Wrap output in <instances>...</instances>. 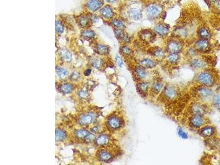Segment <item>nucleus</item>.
<instances>
[{
	"mask_svg": "<svg viewBox=\"0 0 220 165\" xmlns=\"http://www.w3.org/2000/svg\"><path fill=\"white\" fill-rule=\"evenodd\" d=\"M196 50L201 52L207 51L210 48V44L207 39H203L198 40L195 45Z\"/></svg>",
	"mask_w": 220,
	"mask_h": 165,
	"instance_id": "nucleus-3",
	"label": "nucleus"
},
{
	"mask_svg": "<svg viewBox=\"0 0 220 165\" xmlns=\"http://www.w3.org/2000/svg\"><path fill=\"white\" fill-rule=\"evenodd\" d=\"M162 88V85L159 82H155L153 85V89L154 92H159Z\"/></svg>",
	"mask_w": 220,
	"mask_h": 165,
	"instance_id": "nucleus-36",
	"label": "nucleus"
},
{
	"mask_svg": "<svg viewBox=\"0 0 220 165\" xmlns=\"http://www.w3.org/2000/svg\"><path fill=\"white\" fill-rule=\"evenodd\" d=\"M112 24L114 25V26H116L117 28L120 29H123L125 27V26L124 24L119 20H114L112 21Z\"/></svg>",
	"mask_w": 220,
	"mask_h": 165,
	"instance_id": "nucleus-34",
	"label": "nucleus"
},
{
	"mask_svg": "<svg viewBox=\"0 0 220 165\" xmlns=\"http://www.w3.org/2000/svg\"><path fill=\"white\" fill-rule=\"evenodd\" d=\"M88 23H89L88 19L85 16L81 17L79 20V24L81 27H85L87 26Z\"/></svg>",
	"mask_w": 220,
	"mask_h": 165,
	"instance_id": "nucleus-38",
	"label": "nucleus"
},
{
	"mask_svg": "<svg viewBox=\"0 0 220 165\" xmlns=\"http://www.w3.org/2000/svg\"><path fill=\"white\" fill-rule=\"evenodd\" d=\"M103 3L102 0H89L87 3V7L90 11L95 12L100 9Z\"/></svg>",
	"mask_w": 220,
	"mask_h": 165,
	"instance_id": "nucleus-4",
	"label": "nucleus"
},
{
	"mask_svg": "<svg viewBox=\"0 0 220 165\" xmlns=\"http://www.w3.org/2000/svg\"><path fill=\"white\" fill-rule=\"evenodd\" d=\"M128 17L131 19V20H140L141 17H142V13L140 9L137 8H131L129 10L128 12Z\"/></svg>",
	"mask_w": 220,
	"mask_h": 165,
	"instance_id": "nucleus-5",
	"label": "nucleus"
},
{
	"mask_svg": "<svg viewBox=\"0 0 220 165\" xmlns=\"http://www.w3.org/2000/svg\"><path fill=\"white\" fill-rule=\"evenodd\" d=\"M209 1V2L210 3H211V4H214L217 0H208Z\"/></svg>",
	"mask_w": 220,
	"mask_h": 165,
	"instance_id": "nucleus-50",
	"label": "nucleus"
},
{
	"mask_svg": "<svg viewBox=\"0 0 220 165\" xmlns=\"http://www.w3.org/2000/svg\"><path fill=\"white\" fill-rule=\"evenodd\" d=\"M154 55L157 57H162L163 56H164V53L163 51L160 49V48H158V49H156L153 53Z\"/></svg>",
	"mask_w": 220,
	"mask_h": 165,
	"instance_id": "nucleus-41",
	"label": "nucleus"
},
{
	"mask_svg": "<svg viewBox=\"0 0 220 165\" xmlns=\"http://www.w3.org/2000/svg\"><path fill=\"white\" fill-rule=\"evenodd\" d=\"M99 158L102 161L107 162L111 159V155L108 152L102 151L99 154Z\"/></svg>",
	"mask_w": 220,
	"mask_h": 165,
	"instance_id": "nucleus-23",
	"label": "nucleus"
},
{
	"mask_svg": "<svg viewBox=\"0 0 220 165\" xmlns=\"http://www.w3.org/2000/svg\"><path fill=\"white\" fill-rule=\"evenodd\" d=\"M55 29H56V32L59 34L63 33L64 31V26L62 25V24L60 22L57 20L56 21V23H55Z\"/></svg>",
	"mask_w": 220,
	"mask_h": 165,
	"instance_id": "nucleus-31",
	"label": "nucleus"
},
{
	"mask_svg": "<svg viewBox=\"0 0 220 165\" xmlns=\"http://www.w3.org/2000/svg\"><path fill=\"white\" fill-rule=\"evenodd\" d=\"M120 53L124 55H129L131 53L132 51H131V48H129L128 47L123 46L120 48Z\"/></svg>",
	"mask_w": 220,
	"mask_h": 165,
	"instance_id": "nucleus-37",
	"label": "nucleus"
},
{
	"mask_svg": "<svg viewBox=\"0 0 220 165\" xmlns=\"http://www.w3.org/2000/svg\"><path fill=\"white\" fill-rule=\"evenodd\" d=\"M116 62L117 63V65H118L119 67H122L123 65V62L122 61V59H120V58L118 57V56H117L116 57Z\"/></svg>",
	"mask_w": 220,
	"mask_h": 165,
	"instance_id": "nucleus-45",
	"label": "nucleus"
},
{
	"mask_svg": "<svg viewBox=\"0 0 220 165\" xmlns=\"http://www.w3.org/2000/svg\"><path fill=\"white\" fill-rule=\"evenodd\" d=\"M56 72L57 74L61 78L67 77L68 75V71L67 69L63 67H57L56 69Z\"/></svg>",
	"mask_w": 220,
	"mask_h": 165,
	"instance_id": "nucleus-24",
	"label": "nucleus"
},
{
	"mask_svg": "<svg viewBox=\"0 0 220 165\" xmlns=\"http://www.w3.org/2000/svg\"><path fill=\"white\" fill-rule=\"evenodd\" d=\"M141 36L142 39L147 41H150L152 40V38H153L152 34L149 32V31H145L143 32Z\"/></svg>",
	"mask_w": 220,
	"mask_h": 165,
	"instance_id": "nucleus-30",
	"label": "nucleus"
},
{
	"mask_svg": "<svg viewBox=\"0 0 220 165\" xmlns=\"http://www.w3.org/2000/svg\"><path fill=\"white\" fill-rule=\"evenodd\" d=\"M148 88H149V83L146 82H143L140 83L139 86V89H140L141 92H147Z\"/></svg>",
	"mask_w": 220,
	"mask_h": 165,
	"instance_id": "nucleus-35",
	"label": "nucleus"
},
{
	"mask_svg": "<svg viewBox=\"0 0 220 165\" xmlns=\"http://www.w3.org/2000/svg\"><path fill=\"white\" fill-rule=\"evenodd\" d=\"M94 139H95V136L93 134L89 133L85 138V140L87 143H90V142L92 141Z\"/></svg>",
	"mask_w": 220,
	"mask_h": 165,
	"instance_id": "nucleus-43",
	"label": "nucleus"
},
{
	"mask_svg": "<svg viewBox=\"0 0 220 165\" xmlns=\"http://www.w3.org/2000/svg\"><path fill=\"white\" fill-rule=\"evenodd\" d=\"M178 134L180 138L184 139H186L188 138V135L187 133L184 132L183 129H182L181 128H179L178 129Z\"/></svg>",
	"mask_w": 220,
	"mask_h": 165,
	"instance_id": "nucleus-39",
	"label": "nucleus"
},
{
	"mask_svg": "<svg viewBox=\"0 0 220 165\" xmlns=\"http://www.w3.org/2000/svg\"><path fill=\"white\" fill-rule=\"evenodd\" d=\"M135 72H136L138 78H139L140 79H144L146 77V75H147L146 72L143 69V67H142L141 66L138 67L136 68Z\"/></svg>",
	"mask_w": 220,
	"mask_h": 165,
	"instance_id": "nucleus-25",
	"label": "nucleus"
},
{
	"mask_svg": "<svg viewBox=\"0 0 220 165\" xmlns=\"http://www.w3.org/2000/svg\"><path fill=\"white\" fill-rule=\"evenodd\" d=\"M213 104L217 109L220 110V94H217L214 96Z\"/></svg>",
	"mask_w": 220,
	"mask_h": 165,
	"instance_id": "nucleus-29",
	"label": "nucleus"
},
{
	"mask_svg": "<svg viewBox=\"0 0 220 165\" xmlns=\"http://www.w3.org/2000/svg\"><path fill=\"white\" fill-rule=\"evenodd\" d=\"M96 50L98 53L102 55H106L108 53H109V48L107 46L102 45V44H99L98 45L96 46Z\"/></svg>",
	"mask_w": 220,
	"mask_h": 165,
	"instance_id": "nucleus-21",
	"label": "nucleus"
},
{
	"mask_svg": "<svg viewBox=\"0 0 220 165\" xmlns=\"http://www.w3.org/2000/svg\"><path fill=\"white\" fill-rule=\"evenodd\" d=\"M214 133V129L211 127H207L203 128L201 131V135L203 137H207L212 135Z\"/></svg>",
	"mask_w": 220,
	"mask_h": 165,
	"instance_id": "nucleus-20",
	"label": "nucleus"
},
{
	"mask_svg": "<svg viewBox=\"0 0 220 165\" xmlns=\"http://www.w3.org/2000/svg\"><path fill=\"white\" fill-rule=\"evenodd\" d=\"M100 13L105 18H111L114 15L112 8L109 6H106L102 8L100 11Z\"/></svg>",
	"mask_w": 220,
	"mask_h": 165,
	"instance_id": "nucleus-10",
	"label": "nucleus"
},
{
	"mask_svg": "<svg viewBox=\"0 0 220 165\" xmlns=\"http://www.w3.org/2000/svg\"><path fill=\"white\" fill-rule=\"evenodd\" d=\"M197 79L198 82L207 86H212L214 83L213 76L210 73L203 72L200 73L198 75Z\"/></svg>",
	"mask_w": 220,
	"mask_h": 165,
	"instance_id": "nucleus-1",
	"label": "nucleus"
},
{
	"mask_svg": "<svg viewBox=\"0 0 220 165\" xmlns=\"http://www.w3.org/2000/svg\"><path fill=\"white\" fill-rule=\"evenodd\" d=\"M114 34L118 38L122 39L124 37V36L126 34L122 29H120V28H117L114 30Z\"/></svg>",
	"mask_w": 220,
	"mask_h": 165,
	"instance_id": "nucleus-33",
	"label": "nucleus"
},
{
	"mask_svg": "<svg viewBox=\"0 0 220 165\" xmlns=\"http://www.w3.org/2000/svg\"><path fill=\"white\" fill-rule=\"evenodd\" d=\"M91 132H93L94 133H96L99 131V127H94L91 129Z\"/></svg>",
	"mask_w": 220,
	"mask_h": 165,
	"instance_id": "nucleus-49",
	"label": "nucleus"
},
{
	"mask_svg": "<svg viewBox=\"0 0 220 165\" xmlns=\"http://www.w3.org/2000/svg\"><path fill=\"white\" fill-rule=\"evenodd\" d=\"M154 30L159 35L165 36L169 32V28L163 24H159L155 27Z\"/></svg>",
	"mask_w": 220,
	"mask_h": 165,
	"instance_id": "nucleus-9",
	"label": "nucleus"
},
{
	"mask_svg": "<svg viewBox=\"0 0 220 165\" xmlns=\"http://www.w3.org/2000/svg\"><path fill=\"white\" fill-rule=\"evenodd\" d=\"M79 78V74L77 72L73 73L70 76V78L73 80H77Z\"/></svg>",
	"mask_w": 220,
	"mask_h": 165,
	"instance_id": "nucleus-44",
	"label": "nucleus"
},
{
	"mask_svg": "<svg viewBox=\"0 0 220 165\" xmlns=\"http://www.w3.org/2000/svg\"><path fill=\"white\" fill-rule=\"evenodd\" d=\"M199 35L201 38L204 39H209L211 36L210 32L205 28H202L199 29Z\"/></svg>",
	"mask_w": 220,
	"mask_h": 165,
	"instance_id": "nucleus-17",
	"label": "nucleus"
},
{
	"mask_svg": "<svg viewBox=\"0 0 220 165\" xmlns=\"http://www.w3.org/2000/svg\"><path fill=\"white\" fill-rule=\"evenodd\" d=\"M66 133L63 132V131L58 129L56 131V134H55V139L56 141H60L63 140L64 139L66 138Z\"/></svg>",
	"mask_w": 220,
	"mask_h": 165,
	"instance_id": "nucleus-22",
	"label": "nucleus"
},
{
	"mask_svg": "<svg viewBox=\"0 0 220 165\" xmlns=\"http://www.w3.org/2000/svg\"><path fill=\"white\" fill-rule=\"evenodd\" d=\"M73 86L68 83H65L60 86L59 89L61 92L65 94H69L73 90Z\"/></svg>",
	"mask_w": 220,
	"mask_h": 165,
	"instance_id": "nucleus-16",
	"label": "nucleus"
},
{
	"mask_svg": "<svg viewBox=\"0 0 220 165\" xmlns=\"http://www.w3.org/2000/svg\"><path fill=\"white\" fill-rule=\"evenodd\" d=\"M59 53L61 57L66 62H69L72 60V54L67 50L62 49L61 50Z\"/></svg>",
	"mask_w": 220,
	"mask_h": 165,
	"instance_id": "nucleus-15",
	"label": "nucleus"
},
{
	"mask_svg": "<svg viewBox=\"0 0 220 165\" xmlns=\"http://www.w3.org/2000/svg\"><path fill=\"white\" fill-rule=\"evenodd\" d=\"M91 70L90 69H88L84 72V75L85 76H88L91 74Z\"/></svg>",
	"mask_w": 220,
	"mask_h": 165,
	"instance_id": "nucleus-48",
	"label": "nucleus"
},
{
	"mask_svg": "<svg viewBox=\"0 0 220 165\" xmlns=\"http://www.w3.org/2000/svg\"><path fill=\"white\" fill-rule=\"evenodd\" d=\"M192 111L194 115L202 116L205 113V110L202 106L199 104H195L192 106Z\"/></svg>",
	"mask_w": 220,
	"mask_h": 165,
	"instance_id": "nucleus-14",
	"label": "nucleus"
},
{
	"mask_svg": "<svg viewBox=\"0 0 220 165\" xmlns=\"http://www.w3.org/2000/svg\"><path fill=\"white\" fill-rule=\"evenodd\" d=\"M92 65L96 68H100L101 66L102 65V62L99 59H94L93 60L92 62Z\"/></svg>",
	"mask_w": 220,
	"mask_h": 165,
	"instance_id": "nucleus-40",
	"label": "nucleus"
},
{
	"mask_svg": "<svg viewBox=\"0 0 220 165\" xmlns=\"http://www.w3.org/2000/svg\"><path fill=\"white\" fill-rule=\"evenodd\" d=\"M162 12V8L156 4H152L148 6L147 8V15L150 18H156L160 15Z\"/></svg>",
	"mask_w": 220,
	"mask_h": 165,
	"instance_id": "nucleus-2",
	"label": "nucleus"
},
{
	"mask_svg": "<svg viewBox=\"0 0 220 165\" xmlns=\"http://www.w3.org/2000/svg\"><path fill=\"white\" fill-rule=\"evenodd\" d=\"M181 48L180 44L175 41H172L168 44V50L171 53H177L180 51Z\"/></svg>",
	"mask_w": 220,
	"mask_h": 165,
	"instance_id": "nucleus-6",
	"label": "nucleus"
},
{
	"mask_svg": "<svg viewBox=\"0 0 220 165\" xmlns=\"http://www.w3.org/2000/svg\"><path fill=\"white\" fill-rule=\"evenodd\" d=\"M161 2H163V3H165V2H167L169 0H159Z\"/></svg>",
	"mask_w": 220,
	"mask_h": 165,
	"instance_id": "nucleus-52",
	"label": "nucleus"
},
{
	"mask_svg": "<svg viewBox=\"0 0 220 165\" xmlns=\"http://www.w3.org/2000/svg\"><path fill=\"white\" fill-rule=\"evenodd\" d=\"M140 65L143 68H153L156 66V63L153 59H145L140 61Z\"/></svg>",
	"mask_w": 220,
	"mask_h": 165,
	"instance_id": "nucleus-11",
	"label": "nucleus"
},
{
	"mask_svg": "<svg viewBox=\"0 0 220 165\" xmlns=\"http://www.w3.org/2000/svg\"><path fill=\"white\" fill-rule=\"evenodd\" d=\"M198 94L202 98H208L211 96L212 91L206 87H203L199 89Z\"/></svg>",
	"mask_w": 220,
	"mask_h": 165,
	"instance_id": "nucleus-18",
	"label": "nucleus"
},
{
	"mask_svg": "<svg viewBox=\"0 0 220 165\" xmlns=\"http://www.w3.org/2000/svg\"><path fill=\"white\" fill-rule=\"evenodd\" d=\"M78 95L81 98H83V99H86L88 96H89V94L88 93L85 92V91H84V90H81L80 91L79 93H78Z\"/></svg>",
	"mask_w": 220,
	"mask_h": 165,
	"instance_id": "nucleus-42",
	"label": "nucleus"
},
{
	"mask_svg": "<svg viewBox=\"0 0 220 165\" xmlns=\"http://www.w3.org/2000/svg\"><path fill=\"white\" fill-rule=\"evenodd\" d=\"M190 123L194 127L199 128L204 125V120L201 116L194 115L190 119Z\"/></svg>",
	"mask_w": 220,
	"mask_h": 165,
	"instance_id": "nucleus-8",
	"label": "nucleus"
},
{
	"mask_svg": "<svg viewBox=\"0 0 220 165\" xmlns=\"http://www.w3.org/2000/svg\"><path fill=\"white\" fill-rule=\"evenodd\" d=\"M165 96L169 99H175L177 97V92L172 87H167L164 91Z\"/></svg>",
	"mask_w": 220,
	"mask_h": 165,
	"instance_id": "nucleus-12",
	"label": "nucleus"
},
{
	"mask_svg": "<svg viewBox=\"0 0 220 165\" xmlns=\"http://www.w3.org/2000/svg\"><path fill=\"white\" fill-rule=\"evenodd\" d=\"M95 119V116L92 114H87L82 116L79 119V124L82 125H88L91 124Z\"/></svg>",
	"mask_w": 220,
	"mask_h": 165,
	"instance_id": "nucleus-7",
	"label": "nucleus"
},
{
	"mask_svg": "<svg viewBox=\"0 0 220 165\" xmlns=\"http://www.w3.org/2000/svg\"><path fill=\"white\" fill-rule=\"evenodd\" d=\"M179 59V56L177 53H171L168 56V60L171 63H175Z\"/></svg>",
	"mask_w": 220,
	"mask_h": 165,
	"instance_id": "nucleus-32",
	"label": "nucleus"
},
{
	"mask_svg": "<svg viewBox=\"0 0 220 165\" xmlns=\"http://www.w3.org/2000/svg\"><path fill=\"white\" fill-rule=\"evenodd\" d=\"M109 141L108 137L105 135H100L96 139V144L98 145H105L107 144Z\"/></svg>",
	"mask_w": 220,
	"mask_h": 165,
	"instance_id": "nucleus-19",
	"label": "nucleus"
},
{
	"mask_svg": "<svg viewBox=\"0 0 220 165\" xmlns=\"http://www.w3.org/2000/svg\"><path fill=\"white\" fill-rule=\"evenodd\" d=\"M90 19L92 20V22H93L94 23H96V22H98V17H96V16L95 15H91V16H90Z\"/></svg>",
	"mask_w": 220,
	"mask_h": 165,
	"instance_id": "nucleus-47",
	"label": "nucleus"
},
{
	"mask_svg": "<svg viewBox=\"0 0 220 165\" xmlns=\"http://www.w3.org/2000/svg\"><path fill=\"white\" fill-rule=\"evenodd\" d=\"M108 124L109 126L114 129L119 128L121 125L120 120L117 117H112L108 120Z\"/></svg>",
	"mask_w": 220,
	"mask_h": 165,
	"instance_id": "nucleus-13",
	"label": "nucleus"
},
{
	"mask_svg": "<svg viewBox=\"0 0 220 165\" xmlns=\"http://www.w3.org/2000/svg\"><path fill=\"white\" fill-rule=\"evenodd\" d=\"M81 36L84 39H89L93 38L95 36V33H94L93 30H84L81 33Z\"/></svg>",
	"mask_w": 220,
	"mask_h": 165,
	"instance_id": "nucleus-27",
	"label": "nucleus"
},
{
	"mask_svg": "<svg viewBox=\"0 0 220 165\" xmlns=\"http://www.w3.org/2000/svg\"><path fill=\"white\" fill-rule=\"evenodd\" d=\"M213 5H214V6L215 7L217 11H220V0H217Z\"/></svg>",
	"mask_w": 220,
	"mask_h": 165,
	"instance_id": "nucleus-46",
	"label": "nucleus"
},
{
	"mask_svg": "<svg viewBox=\"0 0 220 165\" xmlns=\"http://www.w3.org/2000/svg\"><path fill=\"white\" fill-rule=\"evenodd\" d=\"M191 66L194 68H203L205 66V62L199 59H194L191 62Z\"/></svg>",
	"mask_w": 220,
	"mask_h": 165,
	"instance_id": "nucleus-26",
	"label": "nucleus"
},
{
	"mask_svg": "<svg viewBox=\"0 0 220 165\" xmlns=\"http://www.w3.org/2000/svg\"><path fill=\"white\" fill-rule=\"evenodd\" d=\"M106 1L107 2H108V3H114V2L116 1V0H106Z\"/></svg>",
	"mask_w": 220,
	"mask_h": 165,
	"instance_id": "nucleus-51",
	"label": "nucleus"
},
{
	"mask_svg": "<svg viewBox=\"0 0 220 165\" xmlns=\"http://www.w3.org/2000/svg\"><path fill=\"white\" fill-rule=\"evenodd\" d=\"M89 134V132L85 129H80L75 132V135L78 138H85Z\"/></svg>",
	"mask_w": 220,
	"mask_h": 165,
	"instance_id": "nucleus-28",
	"label": "nucleus"
}]
</instances>
